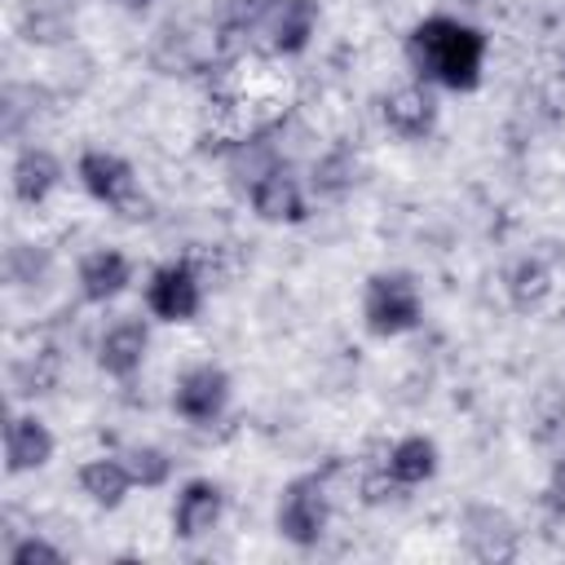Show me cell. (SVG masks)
I'll return each mask as SVG.
<instances>
[{
    "label": "cell",
    "instance_id": "8",
    "mask_svg": "<svg viewBox=\"0 0 565 565\" xmlns=\"http://www.w3.org/2000/svg\"><path fill=\"white\" fill-rule=\"evenodd\" d=\"M146 309L159 322H194L203 309V278L190 260H168L146 278Z\"/></svg>",
    "mask_w": 565,
    "mask_h": 565
},
{
    "label": "cell",
    "instance_id": "14",
    "mask_svg": "<svg viewBox=\"0 0 565 565\" xmlns=\"http://www.w3.org/2000/svg\"><path fill=\"white\" fill-rule=\"evenodd\" d=\"M75 287L88 305H110L132 287V260L119 247H93L79 256Z\"/></svg>",
    "mask_w": 565,
    "mask_h": 565
},
{
    "label": "cell",
    "instance_id": "5",
    "mask_svg": "<svg viewBox=\"0 0 565 565\" xmlns=\"http://www.w3.org/2000/svg\"><path fill=\"white\" fill-rule=\"evenodd\" d=\"M252 31L274 57H300L318 31V0H256Z\"/></svg>",
    "mask_w": 565,
    "mask_h": 565
},
{
    "label": "cell",
    "instance_id": "16",
    "mask_svg": "<svg viewBox=\"0 0 565 565\" xmlns=\"http://www.w3.org/2000/svg\"><path fill=\"white\" fill-rule=\"evenodd\" d=\"M75 481H79V494L93 508H102V512H119L128 503V494L137 490L124 455H93V459H84L79 472H75Z\"/></svg>",
    "mask_w": 565,
    "mask_h": 565
},
{
    "label": "cell",
    "instance_id": "18",
    "mask_svg": "<svg viewBox=\"0 0 565 565\" xmlns=\"http://www.w3.org/2000/svg\"><path fill=\"white\" fill-rule=\"evenodd\" d=\"M463 543L481 561H503L516 552V530H512L508 512L481 503V508H468V516H463Z\"/></svg>",
    "mask_w": 565,
    "mask_h": 565
},
{
    "label": "cell",
    "instance_id": "6",
    "mask_svg": "<svg viewBox=\"0 0 565 565\" xmlns=\"http://www.w3.org/2000/svg\"><path fill=\"white\" fill-rule=\"evenodd\" d=\"M230 397H234L230 371L216 362H194L172 384V415L194 428H207L230 411Z\"/></svg>",
    "mask_w": 565,
    "mask_h": 565
},
{
    "label": "cell",
    "instance_id": "13",
    "mask_svg": "<svg viewBox=\"0 0 565 565\" xmlns=\"http://www.w3.org/2000/svg\"><path fill=\"white\" fill-rule=\"evenodd\" d=\"M146 353H150L146 318H115L97 340V366L110 380H132L146 366Z\"/></svg>",
    "mask_w": 565,
    "mask_h": 565
},
{
    "label": "cell",
    "instance_id": "11",
    "mask_svg": "<svg viewBox=\"0 0 565 565\" xmlns=\"http://www.w3.org/2000/svg\"><path fill=\"white\" fill-rule=\"evenodd\" d=\"M57 455V437L53 428L35 415V411H13L4 424V472L9 477H26L49 468Z\"/></svg>",
    "mask_w": 565,
    "mask_h": 565
},
{
    "label": "cell",
    "instance_id": "9",
    "mask_svg": "<svg viewBox=\"0 0 565 565\" xmlns=\"http://www.w3.org/2000/svg\"><path fill=\"white\" fill-rule=\"evenodd\" d=\"M437 115H441V106L433 97V84H424V79L397 84L380 97V119L397 141H428L437 132Z\"/></svg>",
    "mask_w": 565,
    "mask_h": 565
},
{
    "label": "cell",
    "instance_id": "21",
    "mask_svg": "<svg viewBox=\"0 0 565 565\" xmlns=\"http://www.w3.org/2000/svg\"><path fill=\"white\" fill-rule=\"evenodd\" d=\"M49 274V252L35 243H9L4 252V278L13 287H40V278Z\"/></svg>",
    "mask_w": 565,
    "mask_h": 565
},
{
    "label": "cell",
    "instance_id": "15",
    "mask_svg": "<svg viewBox=\"0 0 565 565\" xmlns=\"http://www.w3.org/2000/svg\"><path fill=\"white\" fill-rule=\"evenodd\" d=\"M380 472H384L402 494H406V490H419V486H428V481L441 472V450H437L433 437L406 433V437H397V441L388 446Z\"/></svg>",
    "mask_w": 565,
    "mask_h": 565
},
{
    "label": "cell",
    "instance_id": "1",
    "mask_svg": "<svg viewBox=\"0 0 565 565\" xmlns=\"http://www.w3.org/2000/svg\"><path fill=\"white\" fill-rule=\"evenodd\" d=\"M486 57H490L486 31L455 13H428L406 31V62L415 79L446 93H472L486 75Z\"/></svg>",
    "mask_w": 565,
    "mask_h": 565
},
{
    "label": "cell",
    "instance_id": "20",
    "mask_svg": "<svg viewBox=\"0 0 565 565\" xmlns=\"http://www.w3.org/2000/svg\"><path fill=\"white\" fill-rule=\"evenodd\" d=\"M124 455V463H128V472H132V481H137V490H163L168 481H172V455L163 450V446H154V441H132L128 450H119Z\"/></svg>",
    "mask_w": 565,
    "mask_h": 565
},
{
    "label": "cell",
    "instance_id": "7",
    "mask_svg": "<svg viewBox=\"0 0 565 565\" xmlns=\"http://www.w3.org/2000/svg\"><path fill=\"white\" fill-rule=\"evenodd\" d=\"M309 199H313L309 181L282 159L274 168H265L247 185V203H252L256 221H265V225H300V221H309Z\"/></svg>",
    "mask_w": 565,
    "mask_h": 565
},
{
    "label": "cell",
    "instance_id": "2",
    "mask_svg": "<svg viewBox=\"0 0 565 565\" xmlns=\"http://www.w3.org/2000/svg\"><path fill=\"white\" fill-rule=\"evenodd\" d=\"M424 322V291L411 269H375L362 282V327L375 340L411 335Z\"/></svg>",
    "mask_w": 565,
    "mask_h": 565
},
{
    "label": "cell",
    "instance_id": "19",
    "mask_svg": "<svg viewBox=\"0 0 565 565\" xmlns=\"http://www.w3.org/2000/svg\"><path fill=\"white\" fill-rule=\"evenodd\" d=\"M358 177H362V159H358L349 146H331V150H322V154L313 159V168H309V190H313V199L335 203V199L353 194Z\"/></svg>",
    "mask_w": 565,
    "mask_h": 565
},
{
    "label": "cell",
    "instance_id": "26",
    "mask_svg": "<svg viewBox=\"0 0 565 565\" xmlns=\"http://www.w3.org/2000/svg\"><path fill=\"white\" fill-rule=\"evenodd\" d=\"M561 66H565V49H561Z\"/></svg>",
    "mask_w": 565,
    "mask_h": 565
},
{
    "label": "cell",
    "instance_id": "24",
    "mask_svg": "<svg viewBox=\"0 0 565 565\" xmlns=\"http://www.w3.org/2000/svg\"><path fill=\"white\" fill-rule=\"evenodd\" d=\"M543 503H547V512H552V516H565V455L556 459V468H552V477H547Z\"/></svg>",
    "mask_w": 565,
    "mask_h": 565
},
{
    "label": "cell",
    "instance_id": "4",
    "mask_svg": "<svg viewBox=\"0 0 565 565\" xmlns=\"http://www.w3.org/2000/svg\"><path fill=\"white\" fill-rule=\"evenodd\" d=\"M327 525H331V494H327V481L318 472H300L291 477L282 490H278V503H274V530L282 534V543L309 552L327 539Z\"/></svg>",
    "mask_w": 565,
    "mask_h": 565
},
{
    "label": "cell",
    "instance_id": "17",
    "mask_svg": "<svg viewBox=\"0 0 565 565\" xmlns=\"http://www.w3.org/2000/svg\"><path fill=\"white\" fill-rule=\"evenodd\" d=\"M552 291H556V278L543 256H516L503 269V300L512 305V313H539Z\"/></svg>",
    "mask_w": 565,
    "mask_h": 565
},
{
    "label": "cell",
    "instance_id": "25",
    "mask_svg": "<svg viewBox=\"0 0 565 565\" xmlns=\"http://www.w3.org/2000/svg\"><path fill=\"white\" fill-rule=\"evenodd\" d=\"M154 0H124V9H132V13H146Z\"/></svg>",
    "mask_w": 565,
    "mask_h": 565
},
{
    "label": "cell",
    "instance_id": "3",
    "mask_svg": "<svg viewBox=\"0 0 565 565\" xmlns=\"http://www.w3.org/2000/svg\"><path fill=\"white\" fill-rule=\"evenodd\" d=\"M75 181H79V190H84L93 203L110 207V212L124 216V221H146V216H150V194L141 190L137 168H132L124 154L106 150V146H88V150L75 159Z\"/></svg>",
    "mask_w": 565,
    "mask_h": 565
},
{
    "label": "cell",
    "instance_id": "12",
    "mask_svg": "<svg viewBox=\"0 0 565 565\" xmlns=\"http://www.w3.org/2000/svg\"><path fill=\"white\" fill-rule=\"evenodd\" d=\"M62 177H66L62 159H57L49 146H35V141L18 146V154H13V163H9V190H13V199H18L22 207L49 203V199L57 194Z\"/></svg>",
    "mask_w": 565,
    "mask_h": 565
},
{
    "label": "cell",
    "instance_id": "22",
    "mask_svg": "<svg viewBox=\"0 0 565 565\" xmlns=\"http://www.w3.org/2000/svg\"><path fill=\"white\" fill-rule=\"evenodd\" d=\"M18 35L26 44H57V40L71 35V26H66V18H53L44 4H26L18 13Z\"/></svg>",
    "mask_w": 565,
    "mask_h": 565
},
{
    "label": "cell",
    "instance_id": "10",
    "mask_svg": "<svg viewBox=\"0 0 565 565\" xmlns=\"http://www.w3.org/2000/svg\"><path fill=\"white\" fill-rule=\"evenodd\" d=\"M221 516H225V486L212 481V477H190V481H181V490L172 499V512H168L172 539L177 543H199L221 525Z\"/></svg>",
    "mask_w": 565,
    "mask_h": 565
},
{
    "label": "cell",
    "instance_id": "23",
    "mask_svg": "<svg viewBox=\"0 0 565 565\" xmlns=\"http://www.w3.org/2000/svg\"><path fill=\"white\" fill-rule=\"evenodd\" d=\"M9 565H31V561H49V565H62L66 561V552L53 543V539H44V534H22L9 552Z\"/></svg>",
    "mask_w": 565,
    "mask_h": 565
}]
</instances>
